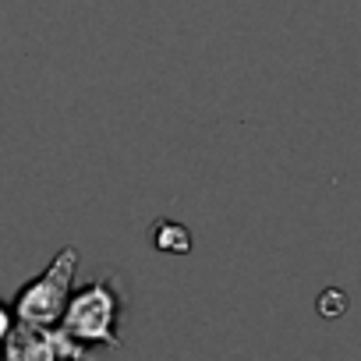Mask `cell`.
<instances>
[{"instance_id": "6da1fadb", "label": "cell", "mask_w": 361, "mask_h": 361, "mask_svg": "<svg viewBox=\"0 0 361 361\" xmlns=\"http://www.w3.org/2000/svg\"><path fill=\"white\" fill-rule=\"evenodd\" d=\"M121 294H117V283L114 280H92L85 283L82 290H71L68 305H64V315H61V329L78 340L82 347L89 343H103V347H121V336H117V319H121Z\"/></svg>"}, {"instance_id": "7a4b0ae2", "label": "cell", "mask_w": 361, "mask_h": 361, "mask_svg": "<svg viewBox=\"0 0 361 361\" xmlns=\"http://www.w3.org/2000/svg\"><path fill=\"white\" fill-rule=\"evenodd\" d=\"M75 269H78V252L68 245L61 248V255L32 280L18 290L11 312L15 322L25 326H57L64 315V305L71 298V283H75Z\"/></svg>"}, {"instance_id": "3957f363", "label": "cell", "mask_w": 361, "mask_h": 361, "mask_svg": "<svg viewBox=\"0 0 361 361\" xmlns=\"http://www.w3.org/2000/svg\"><path fill=\"white\" fill-rule=\"evenodd\" d=\"M0 361H89V350L61 326L15 322L8 340L0 343Z\"/></svg>"}, {"instance_id": "277c9868", "label": "cell", "mask_w": 361, "mask_h": 361, "mask_svg": "<svg viewBox=\"0 0 361 361\" xmlns=\"http://www.w3.org/2000/svg\"><path fill=\"white\" fill-rule=\"evenodd\" d=\"M152 245L166 255H188L192 252V231L177 220H159L152 231Z\"/></svg>"}, {"instance_id": "5b68a950", "label": "cell", "mask_w": 361, "mask_h": 361, "mask_svg": "<svg viewBox=\"0 0 361 361\" xmlns=\"http://www.w3.org/2000/svg\"><path fill=\"white\" fill-rule=\"evenodd\" d=\"M315 308H319V315L336 319V315H343V308H347V294H343V290H336V287H329V290H322V294H319Z\"/></svg>"}, {"instance_id": "8992f818", "label": "cell", "mask_w": 361, "mask_h": 361, "mask_svg": "<svg viewBox=\"0 0 361 361\" xmlns=\"http://www.w3.org/2000/svg\"><path fill=\"white\" fill-rule=\"evenodd\" d=\"M11 326H15V312L4 305V301H0V343H4L8 340V333H11Z\"/></svg>"}]
</instances>
